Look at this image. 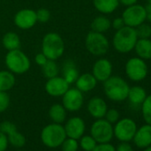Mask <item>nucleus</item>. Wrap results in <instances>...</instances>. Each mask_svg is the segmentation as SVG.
<instances>
[{"instance_id": "18", "label": "nucleus", "mask_w": 151, "mask_h": 151, "mask_svg": "<svg viewBox=\"0 0 151 151\" xmlns=\"http://www.w3.org/2000/svg\"><path fill=\"white\" fill-rule=\"evenodd\" d=\"M98 84V81L93 77L92 73H84L79 75V77L75 82L76 88L84 93H88L93 91Z\"/></svg>"}, {"instance_id": "41", "label": "nucleus", "mask_w": 151, "mask_h": 151, "mask_svg": "<svg viewBox=\"0 0 151 151\" xmlns=\"http://www.w3.org/2000/svg\"><path fill=\"white\" fill-rule=\"evenodd\" d=\"M116 151H133L132 147L128 143V142H124L122 141L116 148Z\"/></svg>"}, {"instance_id": "12", "label": "nucleus", "mask_w": 151, "mask_h": 151, "mask_svg": "<svg viewBox=\"0 0 151 151\" xmlns=\"http://www.w3.org/2000/svg\"><path fill=\"white\" fill-rule=\"evenodd\" d=\"M64 130L67 137L79 139L86 132V122L80 116H72L65 122Z\"/></svg>"}, {"instance_id": "35", "label": "nucleus", "mask_w": 151, "mask_h": 151, "mask_svg": "<svg viewBox=\"0 0 151 151\" xmlns=\"http://www.w3.org/2000/svg\"><path fill=\"white\" fill-rule=\"evenodd\" d=\"M36 14H37V22L46 23L51 19V13L46 8H39L37 11H36Z\"/></svg>"}, {"instance_id": "17", "label": "nucleus", "mask_w": 151, "mask_h": 151, "mask_svg": "<svg viewBox=\"0 0 151 151\" xmlns=\"http://www.w3.org/2000/svg\"><path fill=\"white\" fill-rule=\"evenodd\" d=\"M134 144L139 148H145L151 145V124H146L137 129L133 136Z\"/></svg>"}, {"instance_id": "28", "label": "nucleus", "mask_w": 151, "mask_h": 151, "mask_svg": "<svg viewBox=\"0 0 151 151\" xmlns=\"http://www.w3.org/2000/svg\"><path fill=\"white\" fill-rule=\"evenodd\" d=\"M7 139H8L9 145H11L16 148H21L26 144L25 136L22 133H21L18 130H16L15 132L9 134L7 136Z\"/></svg>"}, {"instance_id": "19", "label": "nucleus", "mask_w": 151, "mask_h": 151, "mask_svg": "<svg viewBox=\"0 0 151 151\" xmlns=\"http://www.w3.org/2000/svg\"><path fill=\"white\" fill-rule=\"evenodd\" d=\"M62 78L69 84H75L76 80L79 77V71L73 60L68 59L64 60L61 68Z\"/></svg>"}, {"instance_id": "34", "label": "nucleus", "mask_w": 151, "mask_h": 151, "mask_svg": "<svg viewBox=\"0 0 151 151\" xmlns=\"http://www.w3.org/2000/svg\"><path fill=\"white\" fill-rule=\"evenodd\" d=\"M17 130V127L15 124H14L11 121H4L2 123H0V132L8 136L12 132H15Z\"/></svg>"}, {"instance_id": "16", "label": "nucleus", "mask_w": 151, "mask_h": 151, "mask_svg": "<svg viewBox=\"0 0 151 151\" xmlns=\"http://www.w3.org/2000/svg\"><path fill=\"white\" fill-rule=\"evenodd\" d=\"M108 110V105L106 101L101 97H93L87 103V111L91 116L95 119L104 118Z\"/></svg>"}, {"instance_id": "21", "label": "nucleus", "mask_w": 151, "mask_h": 151, "mask_svg": "<svg viewBox=\"0 0 151 151\" xmlns=\"http://www.w3.org/2000/svg\"><path fill=\"white\" fill-rule=\"evenodd\" d=\"M94 8L101 14H110L119 6L118 0H93Z\"/></svg>"}, {"instance_id": "32", "label": "nucleus", "mask_w": 151, "mask_h": 151, "mask_svg": "<svg viewBox=\"0 0 151 151\" xmlns=\"http://www.w3.org/2000/svg\"><path fill=\"white\" fill-rule=\"evenodd\" d=\"M138 38H150L151 37V26L143 22L137 28H135Z\"/></svg>"}, {"instance_id": "10", "label": "nucleus", "mask_w": 151, "mask_h": 151, "mask_svg": "<svg viewBox=\"0 0 151 151\" xmlns=\"http://www.w3.org/2000/svg\"><path fill=\"white\" fill-rule=\"evenodd\" d=\"M114 130V136L122 141L129 142L133 139V136L137 131V124L136 123L128 117L119 119L113 126Z\"/></svg>"}, {"instance_id": "14", "label": "nucleus", "mask_w": 151, "mask_h": 151, "mask_svg": "<svg viewBox=\"0 0 151 151\" xmlns=\"http://www.w3.org/2000/svg\"><path fill=\"white\" fill-rule=\"evenodd\" d=\"M113 72V65L111 61L106 58L98 59L93 65L92 74L98 82H105L109 79Z\"/></svg>"}, {"instance_id": "7", "label": "nucleus", "mask_w": 151, "mask_h": 151, "mask_svg": "<svg viewBox=\"0 0 151 151\" xmlns=\"http://www.w3.org/2000/svg\"><path fill=\"white\" fill-rule=\"evenodd\" d=\"M126 77L132 82H141L147 76L148 68L146 60L137 57L129 59L124 66Z\"/></svg>"}, {"instance_id": "36", "label": "nucleus", "mask_w": 151, "mask_h": 151, "mask_svg": "<svg viewBox=\"0 0 151 151\" xmlns=\"http://www.w3.org/2000/svg\"><path fill=\"white\" fill-rule=\"evenodd\" d=\"M104 118L108 122H109L110 124H116L119 120L120 114H119L118 110L116 109H108V110H107V112L105 114Z\"/></svg>"}, {"instance_id": "24", "label": "nucleus", "mask_w": 151, "mask_h": 151, "mask_svg": "<svg viewBox=\"0 0 151 151\" xmlns=\"http://www.w3.org/2000/svg\"><path fill=\"white\" fill-rule=\"evenodd\" d=\"M15 75L11 71L0 70V91L8 92L15 86Z\"/></svg>"}, {"instance_id": "27", "label": "nucleus", "mask_w": 151, "mask_h": 151, "mask_svg": "<svg viewBox=\"0 0 151 151\" xmlns=\"http://www.w3.org/2000/svg\"><path fill=\"white\" fill-rule=\"evenodd\" d=\"M41 68H42V73L44 75V77L47 79L56 77V76L59 75L60 72V68L58 64L56 63V60H48L46 63Z\"/></svg>"}, {"instance_id": "38", "label": "nucleus", "mask_w": 151, "mask_h": 151, "mask_svg": "<svg viewBox=\"0 0 151 151\" xmlns=\"http://www.w3.org/2000/svg\"><path fill=\"white\" fill-rule=\"evenodd\" d=\"M8 139L6 134L0 132V151H6L8 147Z\"/></svg>"}, {"instance_id": "4", "label": "nucleus", "mask_w": 151, "mask_h": 151, "mask_svg": "<svg viewBox=\"0 0 151 151\" xmlns=\"http://www.w3.org/2000/svg\"><path fill=\"white\" fill-rule=\"evenodd\" d=\"M67 138L64 126L60 124L51 123L45 125L40 133L42 143L49 148H57L60 147L63 140Z\"/></svg>"}, {"instance_id": "13", "label": "nucleus", "mask_w": 151, "mask_h": 151, "mask_svg": "<svg viewBox=\"0 0 151 151\" xmlns=\"http://www.w3.org/2000/svg\"><path fill=\"white\" fill-rule=\"evenodd\" d=\"M14 22L17 28L21 29H29L37 22L36 11L29 8L22 9L15 14Z\"/></svg>"}, {"instance_id": "45", "label": "nucleus", "mask_w": 151, "mask_h": 151, "mask_svg": "<svg viewBox=\"0 0 151 151\" xmlns=\"http://www.w3.org/2000/svg\"><path fill=\"white\" fill-rule=\"evenodd\" d=\"M147 4H151V0H147Z\"/></svg>"}, {"instance_id": "1", "label": "nucleus", "mask_w": 151, "mask_h": 151, "mask_svg": "<svg viewBox=\"0 0 151 151\" xmlns=\"http://www.w3.org/2000/svg\"><path fill=\"white\" fill-rule=\"evenodd\" d=\"M130 86L128 83L118 76L111 77L103 82V90L106 97L115 102H121L127 99Z\"/></svg>"}, {"instance_id": "3", "label": "nucleus", "mask_w": 151, "mask_h": 151, "mask_svg": "<svg viewBox=\"0 0 151 151\" xmlns=\"http://www.w3.org/2000/svg\"><path fill=\"white\" fill-rule=\"evenodd\" d=\"M41 49L48 60H57L64 53L65 44L60 35L56 32H49L43 37Z\"/></svg>"}, {"instance_id": "29", "label": "nucleus", "mask_w": 151, "mask_h": 151, "mask_svg": "<svg viewBox=\"0 0 151 151\" xmlns=\"http://www.w3.org/2000/svg\"><path fill=\"white\" fill-rule=\"evenodd\" d=\"M78 143H79V147H81L84 151H93V148L98 144L91 134L88 135L84 134L78 139Z\"/></svg>"}, {"instance_id": "22", "label": "nucleus", "mask_w": 151, "mask_h": 151, "mask_svg": "<svg viewBox=\"0 0 151 151\" xmlns=\"http://www.w3.org/2000/svg\"><path fill=\"white\" fill-rule=\"evenodd\" d=\"M67 110L62 104L55 103L52 105L48 111L49 118L52 120V123L62 124L67 120Z\"/></svg>"}, {"instance_id": "33", "label": "nucleus", "mask_w": 151, "mask_h": 151, "mask_svg": "<svg viewBox=\"0 0 151 151\" xmlns=\"http://www.w3.org/2000/svg\"><path fill=\"white\" fill-rule=\"evenodd\" d=\"M10 96L7 92L0 91V113L6 111L10 106Z\"/></svg>"}, {"instance_id": "30", "label": "nucleus", "mask_w": 151, "mask_h": 151, "mask_svg": "<svg viewBox=\"0 0 151 151\" xmlns=\"http://www.w3.org/2000/svg\"><path fill=\"white\" fill-rule=\"evenodd\" d=\"M140 106L143 119L147 124H151V94L147 95L146 99Z\"/></svg>"}, {"instance_id": "23", "label": "nucleus", "mask_w": 151, "mask_h": 151, "mask_svg": "<svg viewBox=\"0 0 151 151\" xmlns=\"http://www.w3.org/2000/svg\"><path fill=\"white\" fill-rule=\"evenodd\" d=\"M147 97L146 90L139 86L130 87L127 99L132 106H140Z\"/></svg>"}, {"instance_id": "31", "label": "nucleus", "mask_w": 151, "mask_h": 151, "mask_svg": "<svg viewBox=\"0 0 151 151\" xmlns=\"http://www.w3.org/2000/svg\"><path fill=\"white\" fill-rule=\"evenodd\" d=\"M61 151H78L79 148L78 139L67 137L60 145Z\"/></svg>"}, {"instance_id": "15", "label": "nucleus", "mask_w": 151, "mask_h": 151, "mask_svg": "<svg viewBox=\"0 0 151 151\" xmlns=\"http://www.w3.org/2000/svg\"><path fill=\"white\" fill-rule=\"evenodd\" d=\"M69 84L62 78L56 76L54 78L47 79L45 90L46 93L52 97H61L69 88Z\"/></svg>"}, {"instance_id": "46", "label": "nucleus", "mask_w": 151, "mask_h": 151, "mask_svg": "<svg viewBox=\"0 0 151 151\" xmlns=\"http://www.w3.org/2000/svg\"><path fill=\"white\" fill-rule=\"evenodd\" d=\"M18 151H27V150H18Z\"/></svg>"}, {"instance_id": "43", "label": "nucleus", "mask_w": 151, "mask_h": 151, "mask_svg": "<svg viewBox=\"0 0 151 151\" xmlns=\"http://www.w3.org/2000/svg\"><path fill=\"white\" fill-rule=\"evenodd\" d=\"M146 14H147V21L151 23V4H147L146 6Z\"/></svg>"}, {"instance_id": "40", "label": "nucleus", "mask_w": 151, "mask_h": 151, "mask_svg": "<svg viewBox=\"0 0 151 151\" xmlns=\"http://www.w3.org/2000/svg\"><path fill=\"white\" fill-rule=\"evenodd\" d=\"M47 60H48V59L46 58V56H45L43 52L37 53V54L35 56V62H36L38 66H40V67L44 66V65L46 63Z\"/></svg>"}, {"instance_id": "8", "label": "nucleus", "mask_w": 151, "mask_h": 151, "mask_svg": "<svg viewBox=\"0 0 151 151\" xmlns=\"http://www.w3.org/2000/svg\"><path fill=\"white\" fill-rule=\"evenodd\" d=\"M90 134L97 143L109 142L114 136L113 125L105 118L96 119L91 125Z\"/></svg>"}, {"instance_id": "37", "label": "nucleus", "mask_w": 151, "mask_h": 151, "mask_svg": "<svg viewBox=\"0 0 151 151\" xmlns=\"http://www.w3.org/2000/svg\"><path fill=\"white\" fill-rule=\"evenodd\" d=\"M93 151H116V147L109 142L98 143Z\"/></svg>"}, {"instance_id": "11", "label": "nucleus", "mask_w": 151, "mask_h": 151, "mask_svg": "<svg viewBox=\"0 0 151 151\" xmlns=\"http://www.w3.org/2000/svg\"><path fill=\"white\" fill-rule=\"evenodd\" d=\"M61 98V104L68 112H77L84 105V93L76 87L68 88Z\"/></svg>"}, {"instance_id": "9", "label": "nucleus", "mask_w": 151, "mask_h": 151, "mask_svg": "<svg viewBox=\"0 0 151 151\" xmlns=\"http://www.w3.org/2000/svg\"><path fill=\"white\" fill-rule=\"evenodd\" d=\"M121 17L125 26L135 29L147 21L146 8L139 4L127 6L124 10Z\"/></svg>"}, {"instance_id": "5", "label": "nucleus", "mask_w": 151, "mask_h": 151, "mask_svg": "<svg viewBox=\"0 0 151 151\" xmlns=\"http://www.w3.org/2000/svg\"><path fill=\"white\" fill-rule=\"evenodd\" d=\"M5 63L9 71L14 75H22L30 68V60L20 49L8 51L5 58Z\"/></svg>"}, {"instance_id": "2", "label": "nucleus", "mask_w": 151, "mask_h": 151, "mask_svg": "<svg viewBox=\"0 0 151 151\" xmlns=\"http://www.w3.org/2000/svg\"><path fill=\"white\" fill-rule=\"evenodd\" d=\"M138 40L136 29L128 26L116 30L112 38V45L114 49L119 53H129L135 46Z\"/></svg>"}, {"instance_id": "26", "label": "nucleus", "mask_w": 151, "mask_h": 151, "mask_svg": "<svg viewBox=\"0 0 151 151\" xmlns=\"http://www.w3.org/2000/svg\"><path fill=\"white\" fill-rule=\"evenodd\" d=\"M2 44L7 51H13V50L20 49L21 39L17 33L11 31L4 35L2 39Z\"/></svg>"}, {"instance_id": "42", "label": "nucleus", "mask_w": 151, "mask_h": 151, "mask_svg": "<svg viewBox=\"0 0 151 151\" xmlns=\"http://www.w3.org/2000/svg\"><path fill=\"white\" fill-rule=\"evenodd\" d=\"M119 4L124 6L125 7L127 6H131L132 5H135L138 3V0H118Z\"/></svg>"}, {"instance_id": "25", "label": "nucleus", "mask_w": 151, "mask_h": 151, "mask_svg": "<svg viewBox=\"0 0 151 151\" xmlns=\"http://www.w3.org/2000/svg\"><path fill=\"white\" fill-rule=\"evenodd\" d=\"M110 28H111V21L104 14L95 17L91 22L92 31L104 34L105 32L109 31Z\"/></svg>"}, {"instance_id": "20", "label": "nucleus", "mask_w": 151, "mask_h": 151, "mask_svg": "<svg viewBox=\"0 0 151 151\" xmlns=\"http://www.w3.org/2000/svg\"><path fill=\"white\" fill-rule=\"evenodd\" d=\"M133 50L139 58L144 60H151V39L138 38Z\"/></svg>"}, {"instance_id": "6", "label": "nucleus", "mask_w": 151, "mask_h": 151, "mask_svg": "<svg viewBox=\"0 0 151 151\" xmlns=\"http://www.w3.org/2000/svg\"><path fill=\"white\" fill-rule=\"evenodd\" d=\"M86 48L94 56H103L109 49V41L103 33L90 31L86 37Z\"/></svg>"}, {"instance_id": "39", "label": "nucleus", "mask_w": 151, "mask_h": 151, "mask_svg": "<svg viewBox=\"0 0 151 151\" xmlns=\"http://www.w3.org/2000/svg\"><path fill=\"white\" fill-rule=\"evenodd\" d=\"M124 26L125 25H124V20L122 19V17H116L111 22V27L116 30H118Z\"/></svg>"}, {"instance_id": "44", "label": "nucleus", "mask_w": 151, "mask_h": 151, "mask_svg": "<svg viewBox=\"0 0 151 151\" xmlns=\"http://www.w3.org/2000/svg\"><path fill=\"white\" fill-rule=\"evenodd\" d=\"M143 151H151V145L148 146V147H145Z\"/></svg>"}]
</instances>
